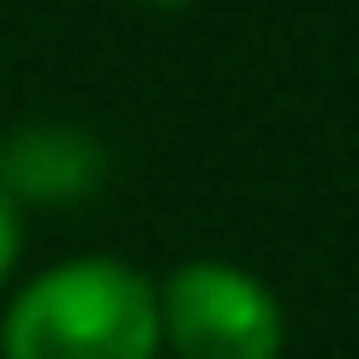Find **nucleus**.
<instances>
[{
  "label": "nucleus",
  "instance_id": "1",
  "mask_svg": "<svg viewBox=\"0 0 359 359\" xmlns=\"http://www.w3.org/2000/svg\"><path fill=\"white\" fill-rule=\"evenodd\" d=\"M156 287L120 257H72L18 287L0 318V359H156Z\"/></svg>",
  "mask_w": 359,
  "mask_h": 359
},
{
  "label": "nucleus",
  "instance_id": "2",
  "mask_svg": "<svg viewBox=\"0 0 359 359\" xmlns=\"http://www.w3.org/2000/svg\"><path fill=\"white\" fill-rule=\"evenodd\" d=\"M162 341L180 359H282V306L252 269L198 264L168 269L162 294Z\"/></svg>",
  "mask_w": 359,
  "mask_h": 359
},
{
  "label": "nucleus",
  "instance_id": "3",
  "mask_svg": "<svg viewBox=\"0 0 359 359\" xmlns=\"http://www.w3.org/2000/svg\"><path fill=\"white\" fill-rule=\"evenodd\" d=\"M18 245H25V222H18V198H13V186L0 180V282L13 276V264H18Z\"/></svg>",
  "mask_w": 359,
  "mask_h": 359
},
{
  "label": "nucleus",
  "instance_id": "4",
  "mask_svg": "<svg viewBox=\"0 0 359 359\" xmlns=\"http://www.w3.org/2000/svg\"><path fill=\"white\" fill-rule=\"evenodd\" d=\"M138 6H192V0H138Z\"/></svg>",
  "mask_w": 359,
  "mask_h": 359
}]
</instances>
